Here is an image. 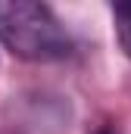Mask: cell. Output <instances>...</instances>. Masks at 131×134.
I'll return each mask as SVG.
<instances>
[{
	"label": "cell",
	"instance_id": "obj_1",
	"mask_svg": "<svg viewBox=\"0 0 131 134\" xmlns=\"http://www.w3.org/2000/svg\"><path fill=\"white\" fill-rule=\"evenodd\" d=\"M0 44L28 63L66 59L75 50V41L56 13L34 0H0Z\"/></svg>",
	"mask_w": 131,
	"mask_h": 134
},
{
	"label": "cell",
	"instance_id": "obj_2",
	"mask_svg": "<svg viewBox=\"0 0 131 134\" xmlns=\"http://www.w3.org/2000/svg\"><path fill=\"white\" fill-rule=\"evenodd\" d=\"M112 22H116V34L122 50L131 56V3H116L112 6Z\"/></svg>",
	"mask_w": 131,
	"mask_h": 134
},
{
	"label": "cell",
	"instance_id": "obj_3",
	"mask_svg": "<svg viewBox=\"0 0 131 134\" xmlns=\"http://www.w3.org/2000/svg\"><path fill=\"white\" fill-rule=\"evenodd\" d=\"M97 134H116V131H112V128H100Z\"/></svg>",
	"mask_w": 131,
	"mask_h": 134
}]
</instances>
